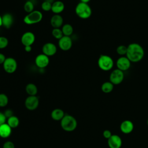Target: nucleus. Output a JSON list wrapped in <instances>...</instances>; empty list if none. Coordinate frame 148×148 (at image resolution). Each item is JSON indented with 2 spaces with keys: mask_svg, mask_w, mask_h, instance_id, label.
<instances>
[{
  "mask_svg": "<svg viewBox=\"0 0 148 148\" xmlns=\"http://www.w3.org/2000/svg\"><path fill=\"white\" fill-rule=\"evenodd\" d=\"M144 55V49L140 44L132 43L127 46V51L125 56L131 62L140 61L143 58Z\"/></svg>",
  "mask_w": 148,
  "mask_h": 148,
  "instance_id": "f257e3e1",
  "label": "nucleus"
},
{
  "mask_svg": "<svg viewBox=\"0 0 148 148\" xmlns=\"http://www.w3.org/2000/svg\"><path fill=\"white\" fill-rule=\"evenodd\" d=\"M75 13L79 18L87 19L91 16L92 10L88 3L80 2L75 7Z\"/></svg>",
  "mask_w": 148,
  "mask_h": 148,
  "instance_id": "f03ea898",
  "label": "nucleus"
},
{
  "mask_svg": "<svg viewBox=\"0 0 148 148\" xmlns=\"http://www.w3.org/2000/svg\"><path fill=\"white\" fill-rule=\"evenodd\" d=\"M77 125L76 120L71 115L66 114L61 120V126L65 131L71 132L74 131L76 128Z\"/></svg>",
  "mask_w": 148,
  "mask_h": 148,
  "instance_id": "7ed1b4c3",
  "label": "nucleus"
},
{
  "mask_svg": "<svg viewBox=\"0 0 148 148\" xmlns=\"http://www.w3.org/2000/svg\"><path fill=\"white\" fill-rule=\"evenodd\" d=\"M98 67L103 71L111 70L114 65V61L112 58L106 54H102L99 56L97 61Z\"/></svg>",
  "mask_w": 148,
  "mask_h": 148,
  "instance_id": "20e7f679",
  "label": "nucleus"
},
{
  "mask_svg": "<svg viewBox=\"0 0 148 148\" xmlns=\"http://www.w3.org/2000/svg\"><path fill=\"white\" fill-rule=\"evenodd\" d=\"M43 18V14L41 12L34 10L24 17L23 21L27 25H33L37 24L42 21Z\"/></svg>",
  "mask_w": 148,
  "mask_h": 148,
  "instance_id": "39448f33",
  "label": "nucleus"
},
{
  "mask_svg": "<svg viewBox=\"0 0 148 148\" xmlns=\"http://www.w3.org/2000/svg\"><path fill=\"white\" fill-rule=\"evenodd\" d=\"M2 65L4 71L9 74L15 72L17 68V61L13 57H7Z\"/></svg>",
  "mask_w": 148,
  "mask_h": 148,
  "instance_id": "423d86ee",
  "label": "nucleus"
},
{
  "mask_svg": "<svg viewBox=\"0 0 148 148\" xmlns=\"http://www.w3.org/2000/svg\"><path fill=\"white\" fill-rule=\"evenodd\" d=\"M124 79V72L117 68L112 71L109 75V81L114 85H118L121 83Z\"/></svg>",
  "mask_w": 148,
  "mask_h": 148,
  "instance_id": "0eeeda50",
  "label": "nucleus"
},
{
  "mask_svg": "<svg viewBox=\"0 0 148 148\" xmlns=\"http://www.w3.org/2000/svg\"><path fill=\"white\" fill-rule=\"evenodd\" d=\"M131 62L126 56H120L116 61L117 68L122 71H126L131 67Z\"/></svg>",
  "mask_w": 148,
  "mask_h": 148,
  "instance_id": "6e6552de",
  "label": "nucleus"
},
{
  "mask_svg": "<svg viewBox=\"0 0 148 148\" xmlns=\"http://www.w3.org/2000/svg\"><path fill=\"white\" fill-rule=\"evenodd\" d=\"M50 62L49 57L43 53L39 54L35 57V63L37 67L40 69H43L47 66Z\"/></svg>",
  "mask_w": 148,
  "mask_h": 148,
  "instance_id": "1a4fd4ad",
  "label": "nucleus"
},
{
  "mask_svg": "<svg viewBox=\"0 0 148 148\" xmlns=\"http://www.w3.org/2000/svg\"><path fill=\"white\" fill-rule=\"evenodd\" d=\"M58 45L61 50L63 51H68L72 48V40L70 36H63L58 40Z\"/></svg>",
  "mask_w": 148,
  "mask_h": 148,
  "instance_id": "9d476101",
  "label": "nucleus"
},
{
  "mask_svg": "<svg viewBox=\"0 0 148 148\" xmlns=\"http://www.w3.org/2000/svg\"><path fill=\"white\" fill-rule=\"evenodd\" d=\"M39 103V100L36 95L28 96L25 100V106L29 110L36 109Z\"/></svg>",
  "mask_w": 148,
  "mask_h": 148,
  "instance_id": "9b49d317",
  "label": "nucleus"
},
{
  "mask_svg": "<svg viewBox=\"0 0 148 148\" xmlns=\"http://www.w3.org/2000/svg\"><path fill=\"white\" fill-rule=\"evenodd\" d=\"M42 53L48 57L53 56L57 53V46L52 42H47L45 43L42 48Z\"/></svg>",
  "mask_w": 148,
  "mask_h": 148,
  "instance_id": "f8f14e48",
  "label": "nucleus"
},
{
  "mask_svg": "<svg viewBox=\"0 0 148 148\" xmlns=\"http://www.w3.org/2000/svg\"><path fill=\"white\" fill-rule=\"evenodd\" d=\"M35 34L30 31L24 32L21 37V42L24 46H32L35 42Z\"/></svg>",
  "mask_w": 148,
  "mask_h": 148,
  "instance_id": "ddd939ff",
  "label": "nucleus"
},
{
  "mask_svg": "<svg viewBox=\"0 0 148 148\" xmlns=\"http://www.w3.org/2000/svg\"><path fill=\"white\" fill-rule=\"evenodd\" d=\"M109 148H120L122 145L121 138L117 135H112L108 139Z\"/></svg>",
  "mask_w": 148,
  "mask_h": 148,
  "instance_id": "4468645a",
  "label": "nucleus"
},
{
  "mask_svg": "<svg viewBox=\"0 0 148 148\" xmlns=\"http://www.w3.org/2000/svg\"><path fill=\"white\" fill-rule=\"evenodd\" d=\"M14 17L11 13H6L2 16V26L5 28H10L13 24Z\"/></svg>",
  "mask_w": 148,
  "mask_h": 148,
  "instance_id": "2eb2a0df",
  "label": "nucleus"
},
{
  "mask_svg": "<svg viewBox=\"0 0 148 148\" xmlns=\"http://www.w3.org/2000/svg\"><path fill=\"white\" fill-rule=\"evenodd\" d=\"M64 19L60 14H54L50 18V24L53 28H60L63 25Z\"/></svg>",
  "mask_w": 148,
  "mask_h": 148,
  "instance_id": "dca6fc26",
  "label": "nucleus"
},
{
  "mask_svg": "<svg viewBox=\"0 0 148 148\" xmlns=\"http://www.w3.org/2000/svg\"><path fill=\"white\" fill-rule=\"evenodd\" d=\"M121 131L125 134L131 133L134 130V124L130 120H124L120 124Z\"/></svg>",
  "mask_w": 148,
  "mask_h": 148,
  "instance_id": "f3484780",
  "label": "nucleus"
},
{
  "mask_svg": "<svg viewBox=\"0 0 148 148\" xmlns=\"http://www.w3.org/2000/svg\"><path fill=\"white\" fill-rule=\"evenodd\" d=\"M65 9V5L64 2L61 1H56L52 3L51 11L54 14H60Z\"/></svg>",
  "mask_w": 148,
  "mask_h": 148,
  "instance_id": "a211bd4d",
  "label": "nucleus"
},
{
  "mask_svg": "<svg viewBox=\"0 0 148 148\" xmlns=\"http://www.w3.org/2000/svg\"><path fill=\"white\" fill-rule=\"evenodd\" d=\"M11 134L12 128L7 123H5L0 125V136L1 138H8Z\"/></svg>",
  "mask_w": 148,
  "mask_h": 148,
  "instance_id": "6ab92c4d",
  "label": "nucleus"
},
{
  "mask_svg": "<svg viewBox=\"0 0 148 148\" xmlns=\"http://www.w3.org/2000/svg\"><path fill=\"white\" fill-rule=\"evenodd\" d=\"M64 116V112L61 109H55L51 113V118L56 121H61Z\"/></svg>",
  "mask_w": 148,
  "mask_h": 148,
  "instance_id": "aec40b11",
  "label": "nucleus"
},
{
  "mask_svg": "<svg viewBox=\"0 0 148 148\" xmlns=\"http://www.w3.org/2000/svg\"><path fill=\"white\" fill-rule=\"evenodd\" d=\"M25 91L29 96L36 95L38 92V88L34 83H28L25 86Z\"/></svg>",
  "mask_w": 148,
  "mask_h": 148,
  "instance_id": "412c9836",
  "label": "nucleus"
},
{
  "mask_svg": "<svg viewBox=\"0 0 148 148\" xmlns=\"http://www.w3.org/2000/svg\"><path fill=\"white\" fill-rule=\"evenodd\" d=\"M61 30L64 36H71V35L73 34V28L70 24H65L62 26Z\"/></svg>",
  "mask_w": 148,
  "mask_h": 148,
  "instance_id": "4be33fe9",
  "label": "nucleus"
},
{
  "mask_svg": "<svg viewBox=\"0 0 148 148\" xmlns=\"http://www.w3.org/2000/svg\"><path fill=\"white\" fill-rule=\"evenodd\" d=\"M114 88V84L110 81L104 82L101 86V90L104 93H109L112 91Z\"/></svg>",
  "mask_w": 148,
  "mask_h": 148,
  "instance_id": "5701e85b",
  "label": "nucleus"
},
{
  "mask_svg": "<svg viewBox=\"0 0 148 148\" xmlns=\"http://www.w3.org/2000/svg\"><path fill=\"white\" fill-rule=\"evenodd\" d=\"M19 119L17 117L15 116H12L8 119L7 124L12 128H16L19 125Z\"/></svg>",
  "mask_w": 148,
  "mask_h": 148,
  "instance_id": "b1692460",
  "label": "nucleus"
},
{
  "mask_svg": "<svg viewBox=\"0 0 148 148\" xmlns=\"http://www.w3.org/2000/svg\"><path fill=\"white\" fill-rule=\"evenodd\" d=\"M23 8L24 11L27 13H29L34 10V5L30 1H26L24 5Z\"/></svg>",
  "mask_w": 148,
  "mask_h": 148,
  "instance_id": "393cba45",
  "label": "nucleus"
},
{
  "mask_svg": "<svg viewBox=\"0 0 148 148\" xmlns=\"http://www.w3.org/2000/svg\"><path fill=\"white\" fill-rule=\"evenodd\" d=\"M51 35L55 39L58 40L64 36L62 30L60 28H53L51 31Z\"/></svg>",
  "mask_w": 148,
  "mask_h": 148,
  "instance_id": "a878e982",
  "label": "nucleus"
},
{
  "mask_svg": "<svg viewBox=\"0 0 148 148\" xmlns=\"http://www.w3.org/2000/svg\"><path fill=\"white\" fill-rule=\"evenodd\" d=\"M127 51V46L121 45H119L116 49L117 53L120 56H125Z\"/></svg>",
  "mask_w": 148,
  "mask_h": 148,
  "instance_id": "bb28decb",
  "label": "nucleus"
},
{
  "mask_svg": "<svg viewBox=\"0 0 148 148\" xmlns=\"http://www.w3.org/2000/svg\"><path fill=\"white\" fill-rule=\"evenodd\" d=\"M9 102L8 96L3 93L0 94V107L6 106Z\"/></svg>",
  "mask_w": 148,
  "mask_h": 148,
  "instance_id": "cd10ccee",
  "label": "nucleus"
},
{
  "mask_svg": "<svg viewBox=\"0 0 148 148\" xmlns=\"http://www.w3.org/2000/svg\"><path fill=\"white\" fill-rule=\"evenodd\" d=\"M52 3L49 1H45L41 4V8L43 11L49 12L51 9Z\"/></svg>",
  "mask_w": 148,
  "mask_h": 148,
  "instance_id": "c85d7f7f",
  "label": "nucleus"
},
{
  "mask_svg": "<svg viewBox=\"0 0 148 148\" xmlns=\"http://www.w3.org/2000/svg\"><path fill=\"white\" fill-rule=\"evenodd\" d=\"M9 44V40L5 36H0V49H3L6 48Z\"/></svg>",
  "mask_w": 148,
  "mask_h": 148,
  "instance_id": "c756f323",
  "label": "nucleus"
},
{
  "mask_svg": "<svg viewBox=\"0 0 148 148\" xmlns=\"http://www.w3.org/2000/svg\"><path fill=\"white\" fill-rule=\"evenodd\" d=\"M3 148H14V145L11 141H6L4 143Z\"/></svg>",
  "mask_w": 148,
  "mask_h": 148,
  "instance_id": "7c9ffc66",
  "label": "nucleus"
},
{
  "mask_svg": "<svg viewBox=\"0 0 148 148\" xmlns=\"http://www.w3.org/2000/svg\"><path fill=\"white\" fill-rule=\"evenodd\" d=\"M6 117L5 116L4 113L0 112V125L6 123Z\"/></svg>",
  "mask_w": 148,
  "mask_h": 148,
  "instance_id": "2f4dec72",
  "label": "nucleus"
},
{
  "mask_svg": "<svg viewBox=\"0 0 148 148\" xmlns=\"http://www.w3.org/2000/svg\"><path fill=\"white\" fill-rule=\"evenodd\" d=\"M112 135V134L111 131L108 130H105L103 132V136H104L105 138H106L107 139H108Z\"/></svg>",
  "mask_w": 148,
  "mask_h": 148,
  "instance_id": "473e14b6",
  "label": "nucleus"
},
{
  "mask_svg": "<svg viewBox=\"0 0 148 148\" xmlns=\"http://www.w3.org/2000/svg\"><path fill=\"white\" fill-rule=\"evenodd\" d=\"M5 116L6 117V118H9L10 117L13 116V113L12 112V110H10V109H8L5 111V112L4 113Z\"/></svg>",
  "mask_w": 148,
  "mask_h": 148,
  "instance_id": "72a5a7b5",
  "label": "nucleus"
},
{
  "mask_svg": "<svg viewBox=\"0 0 148 148\" xmlns=\"http://www.w3.org/2000/svg\"><path fill=\"white\" fill-rule=\"evenodd\" d=\"M6 58V57H5V56L3 53H0V65L3 64Z\"/></svg>",
  "mask_w": 148,
  "mask_h": 148,
  "instance_id": "f704fd0d",
  "label": "nucleus"
},
{
  "mask_svg": "<svg viewBox=\"0 0 148 148\" xmlns=\"http://www.w3.org/2000/svg\"><path fill=\"white\" fill-rule=\"evenodd\" d=\"M24 50L26 52H30L32 50V46H24Z\"/></svg>",
  "mask_w": 148,
  "mask_h": 148,
  "instance_id": "c9c22d12",
  "label": "nucleus"
},
{
  "mask_svg": "<svg viewBox=\"0 0 148 148\" xmlns=\"http://www.w3.org/2000/svg\"><path fill=\"white\" fill-rule=\"evenodd\" d=\"M91 0H80V2H84V3H88Z\"/></svg>",
  "mask_w": 148,
  "mask_h": 148,
  "instance_id": "e433bc0d",
  "label": "nucleus"
},
{
  "mask_svg": "<svg viewBox=\"0 0 148 148\" xmlns=\"http://www.w3.org/2000/svg\"><path fill=\"white\" fill-rule=\"evenodd\" d=\"M2 26V16L0 15V27Z\"/></svg>",
  "mask_w": 148,
  "mask_h": 148,
  "instance_id": "4c0bfd02",
  "label": "nucleus"
},
{
  "mask_svg": "<svg viewBox=\"0 0 148 148\" xmlns=\"http://www.w3.org/2000/svg\"><path fill=\"white\" fill-rule=\"evenodd\" d=\"M147 125H148V119H147Z\"/></svg>",
  "mask_w": 148,
  "mask_h": 148,
  "instance_id": "58836bf2",
  "label": "nucleus"
}]
</instances>
